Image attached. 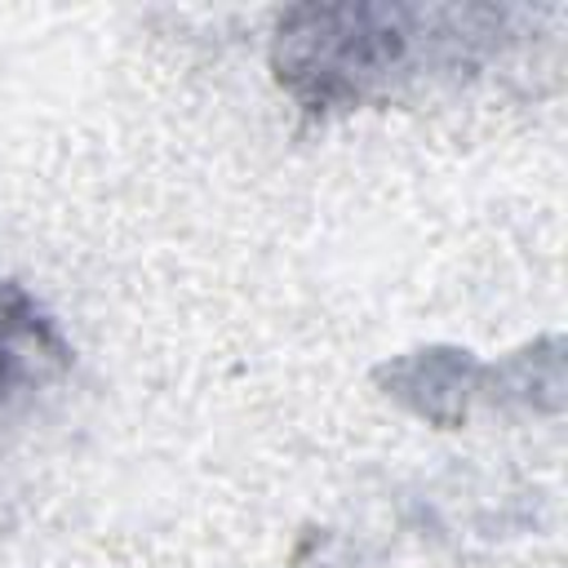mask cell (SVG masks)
Here are the masks:
<instances>
[{
  "instance_id": "6da1fadb",
  "label": "cell",
  "mask_w": 568,
  "mask_h": 568,
  "mask_svg": "<svg viewBox=\"0 0 568 568\" xmlns=\"http://www.w3.org/2000/svg\"><path fill=\"white\" fill-rule=\"evenodd\" d=\"M44 346H49V324L18 288L0 284V399L27 373V359L40 355Z\"/></svg>"
}]
</instances>
